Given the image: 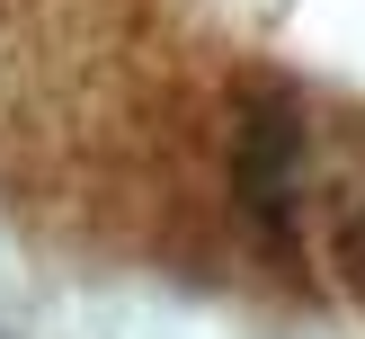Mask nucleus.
Returning <instances> with one entry per match:
<instances>
[{"mask_svg": "<svg viewBox=\"0 0 365 339\" xmlns=\"http://www.w3.org/2000/svg\"><path fill=\"white\" fill-rule=\"evenodd\" d=\"M303 188H312V125L303 98L277 81H250L232 98V196L277 250L303 241Z\"/></svg>", "mask_w": 365, "mask_h": 339, "instance_id": "nucleus-1", "label": "nucleus"}]
</instances>
